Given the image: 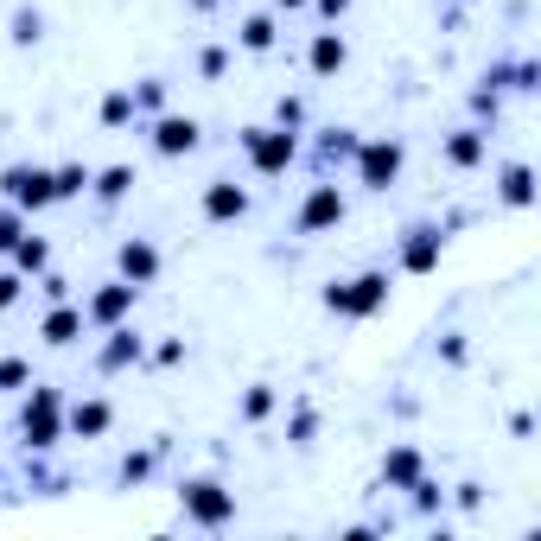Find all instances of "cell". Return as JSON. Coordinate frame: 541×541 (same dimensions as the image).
<instances>
[{
    "label": "cell",
    "mask_w": 541,
    "mask_h": 541,
    "mask_svg": "<svg viewBox=\"0 0 541 541\" xmlns=\"http://www.w3.org/2000/svg\"><path fill=\"white\" fill-rule=\"evenodd\" d=\"M198 64H204V77H223V64H230V51H223V45H211V51H204Z\"/></svg>",
    "instance_id": "cell-31"
},
{
    "label": "cell",
    "mask_w": 541,
    "mask_h": 541,
    "mask_svg": "<svg viewBox=\"0 0 541 541\" xmlns=\"http://www.w3.org/2000/svg\"><path fill=\"white\" fill-rule=\"evenodd\" d=\"M128 96H134V102H141V109H160V102H166V83H160V77H147V83H141V90H128Z\"/></svg>",
    "instance_id": "cell-28"
},
{
    "label": "cell",
    "mask_w": 541,
    "mask_h": 541,
    "mask_svg": "<svg viewBox=\"0 0 541 541\" xmlns=\"http://www.w3.org/2000/svg\"><path fill=\"white\" fill-rule=\"evenodd\" d=\"M433 261H440V236H433V230H414V242L401 249V268H408V274H427Z\"/></svg>",
    "instance_id": "cell-14"
},
{
    "label": "cell",
    "mask_w": 541,
    "mask_h": 541,
    "mask_svg": "<svg viewBox=\"0 0 541 541\" xmlns=\"http://www.w3.org/2000/svg\"><path fill=\"white\" fill-rule=\"evenodd\" d=\"M71 433H83V440L109 433V401H77V408H71Z\"/></svg>",
    "instance_id": "cell-15"
},
{
    "label": "cell",
    "mask_w": 541,
    "mask_h": 541,
    "mask_svg": "<svg viewBox=\"0 0 541 541\" xmlns=\"http://www.w3.org/2000/svg\"><path fill=\"white\" fill-rule=\"evenodd\" d=\"M344 58H351V45L338 39V32H319L306 51V64H312V77H331V71H344Z\"/></svg>",
    "instance_id": "cell-12"
},
{
    "label": "cell",
    "mask_w": 541,
    "mask_h": 541,
    "mask_svg": "<svg viewBox=\"0 0 541 541\" xmlns=\"http://www.w3.org/2000/svg\"><path fill=\"white\" fill-rule=\"evenodd\" d=\"M351 160H357V179L370 191H389L401 179V141H370V147H357Z\"/></svg>",
    "instance_id": "cell-4"
},
{
    "label": "cell",
    "mask_w": 541,
    "mask_h": 541,
    "mask_svg": "<svg viewBox=\"0 0 541 541\" xmlns=\"http://www.w3.org/2000/svg\"><path fill=\"white\" fill-rule=\"evenodd\" d=\"M32 370H26V363L20 357H0V389H20V382H26Z\"/></svg>",
    "instance_id": "cell-29"
},
{
    "label": "cell",
    "mask_w": 541,
    "mask_h": 541,
    "mask_svg": "<svg viewBox=\"0 0 541 541\" xmlns=\"http://www.w3.org/2000/svg\"><path fill=\"white\" fill-rule=\"evenodd\" d=\"M83 325H90V319H83L77 306H58V312H45V344H77V338H83Z\"/></svg>",
    "instance_id": "cell-13"
},
{
    "label": "cell",
    "mask_w": 541,
    "mask_h": 541,
    "mask_svg": "<svg viewBox=\"0 0 541 541\" xmlns=\"http://www.w3.org/2000/svg\"><path fill=\"white\" fill-rule=\"evenodd\" d=\"M382 478H389V484H414V478H421V452H408V446L389 452V459H382Z\"/></svg>",
    "instance_id": "cell-16"
},
{
    "label": "cell",
    "mask_w": 541,
    "mask_h": 541,
    "mask_svg": "<svg viewBox=\"0 0 541 541\" xmlns=\"http://www.w3.org/2000/svg\"><path fill=\"white\" fill-rule=\"evenodd\" d=\"M26 236V217L20 211H0V255H13V242Z\"/></svg>",
    "instance_id": "cell-25"
},
{
    "label": "cell",
    "mask_w": 541,
    "mask_h": 541,
    "mask_svg": "<svg viewBox=\"0 0 541 541\" xmlns=\"http://www.w3.org/2000/svg\"><path fill=\"white\" fill-rule=\"evenodd\" d=\"M446 160H452V166H478V160H484V134H471V128L452 134V141H446Z\"/></svg>",
    "instance_id": "cell-17"
},
{
    "label": "cell",
    "mask_w": 541,
    "mask_h": 541,
    "mask_svg": "<svg viewBox=\"0 0 541 541\" xmlns=\"http://www.w3.org/2000/svg\"><path fill=\"white\" fill-rule=\"evenodd\" d=\"M331 223H344V191L338 185H312V198L300 204V230H331Z\"/></svg>",
    "instance_id": "cell-7"
},
{
    "label": "cell",
    "mask_w": 541,
    "mask_h": 541,
    "mask_svg": "<svg viewBox=\"0 0 541 541\" xmlns=\"http://www.w3.org/2000/svg\"><path fill=\"white\" fill-rule=\"evenodd\" d=\"M357 147H363V141H357L351 128H331V141H325V153H331V160H351Z\"/></svg>",
    "instance_id": "cell-27"
},
{
    "label": "cell",
    "mask_w": 541,
    "mask_h": 541,
    "mask_svg": "<svg viewBox=\"0 0 541 541\" xmlns=\"http://www.w3.org/2000/svg\"><path fill=\"white\" fill-rule=\"evenodd\" d=\"M344 7H351V0H319V13H325V20H338Z\"/></svg>",
    "instance_id": "cell-34"
},
{
    "label": "cell",
    "mask_w": 541,
    "mask_h": 541,
    "mask_svg": "<svg viewBox=\"0 0 541 541\" xmlns=\"http://www.w3.org/2000/svg\"><path fill=\"white\" fill-rule=\"evenodd\" d=\"M0 191L13 198V211H45V204H58V185H51L45 166H7L0 172Z\"/></svg>",
    "instance_id": "cell-2"
},
{
    "label": "cell",
    "mask_w": 541,
    "mask_h": 541,
    "mask_svg": "<svg viewBox=\"0 0 541 541\" xmlns=\"http://www.w3.org/2000/svg\"><path fill=\"white\" fill-rule=\"evenodd\" d=\"M268 408H274V389H268V382H255V389L242 395V414H249V421H261Z\"/></svg>",
    "instance_id": "cell-26"
},
{
    "label": "cell",
    "mask_w": 541,
    "mask_h": 541,
    "mask_svg": "<svg viewBox=\"0 0 541 541\" xmlns=\"http://www.w3.org/2000/svg\"><path fill=\"white\" fill-rule=\"evenodd\" d=\"M134 293H141V287H134V281H115V287H102V293H96V300H90V306H83V319H90V325H121V312H128V306H134Z\"/></svg>",
    "instance_id": "cell-10"
},
{
    "label": "cell",
    "mask_w": 541,
    "mask_h": 541,
    "mask_svg": "<svg viewBox=\"0 0 541 541\" xmlns=\"http://www.w3.org/2000/svg\"><path fill=\"white\" fill-rule=\"evenodd\" d=\"M102 121H109V128H121V121H134V96H128V90H115L109 102H102Z\"/></svg>",
    "instance_id": "cell-24"
},
{
    "label": "cell",
    "mask_w": 541,
    "mask_h": 541,
    "mask_svg": "<svg viewBox=\"0 0 541 541\" xmlns=\"http://www.w3.org/2000/svg\"><path fill=\"white\" fill-rule=\"evenodd\" d=\"M20 300V274H0V306H13Z\"/></svg>",
    "instance_id": "cell-33"
},
{
    "label": "cell",
    "mask_w": 541,
    "mask_h": 541,
    "mask_svg": "<svg viewBox=\"0 0 541 541\" xmlns=\"http://www.w3.org/2000/svg\"><path fill=\"white\" fill-rule=\"evenodd\" d=\"M58 389H32V401H26V440L32 446H51L58 440Z\"/></svg>",
    "instance_id": "cell-6"
},
{
    "label": "cell",
    "mask_w": 541,
    "mask_h": 541,
    "mask_svg": "<svg viewBox=\"0 0 541 541\" xmlns=\"http://www.w3.org/2000/svg\"><path fill=\"white\" fill-rule=\"evenodd\" d=\"M274 7H287V13H293V7H306V0H274Z\"/></svg>",
    "instance_id": "cell-35"
},
{
    "label": "cell",
    "mask_w": 541,
    "mask_h": 541,
    "mask_svg": "<svg viewBox=\"0 0 541 541\" xmlns=\"http://www.w3.org/2000/svg\"><path fill=\"white\" fill-rule=\"evenodd\" d=\"M242 147H249L255 172H287L293 166V134L287 128H249V134H242Z\"/></svg>",
    "instance_id": "cell-5"
},
{
    "label": "cell",
    "mask_w": 541,
    "mask_h": 541,
    "mask_svg": "<svg viewBox=\"0 0 541 541\" xmlns=\"http://www.w3.org/2000/svg\"><path fill=\"white\" fill-rule=\"evenodd\" d=\"M179 497H185V516H191V522H204V529H217V522H230V516H236V497L223 491V484H211V478H191Z\"/></svg>",
    "instance_id": "cell-3"
},
{
    "label": "cell",
    "mask_w": 541,
    "mask_h": 541,
    "mask_svg": "<svg viewBox=\"0 0 541 541\" xmlns=\"http://www.w3.org/2000/svg\"><path fill=\"white\" fill-rule=\"evenodd\" d=\"M147 465H153V459H147V452H134V459H128V465H121V478H128V484H134V478H147Z\"/></svg>",
    "instance_id": "cell-32"
},
{
    "label": "cell",
    "mask_w": 541,
    "mask_h": 541,
    "mask_svg": "<svg viewBox=\"0 0 541 541\" xmlns=\"http://www.w3.org/2000/svg\"><path fill=\"white\" fill-rule=\"evenodd\" d=\"M503 198H510V204H529V198H535L529 166H510V172H503Z\"/></svg>",
    "instance_id": "cell-23"
},
{
    "label": "cell",
    "mask_w": 541,
    "mask_h": 541,
    "mask_svg": "<svg viewBox=\"0 0 541 541\" xmlns=\"http://www.w3.org/2000/svg\"><path fill=\"white\" fill-rule=\"evenodd\" d=\"M198 7H211V0H198Z\"/></svg>",
    "instance_id": "cell-36"
},
{
    "label": "cell",
    "mask_w": 541,
    "mask_h": 541,
    "mask_svg": "<svg viewBox=\"0 0 541 541\" xmlns=\"http://www.w3.org/2000/svg\"><path fill=\"white\" fill-rule=\"evenodd\" d=\"M121 363H141V338L134 331H115V344L102 351V370H121Z\"/></svg>",
    "instance_id": "cell-19"
},
{
    "label": "cell",
    "mask_w": 541,
    "mask_h": 541,
    "mask_svg": "<svg viewBox=\"0 0 541 541\" xmlns=\"http://www.w3.org/2000/svg\"><path fill=\"white\" fill-rule=\"evenodd\" d=\"M153 147H160L166 160H179V153L198 147V121H191V115H160V121H153Z\"/></svg>",
    "instance_id": "cell-9"
},
{
    "label": "cell",
    "mask_w": 541,
    "mask_h": 541,
    "mask_svg": "<svg viewBox=\"0 0 541 541\" xmlns=\"http://www.w3.org/2000/svg\"><path fill=\"white\" fill-rule=\"evenodd\" d=\"M242 45H249V51H268V45H274V20H268V13L242 20Z\"/></svg>",
    "instance_id": "cell-22"
},
{
    "label": "cell",
    "mask_w": 541,
    "mask_h": 541,
    "mask_svg": "<svg viewBox=\"0 0 541 541\" xmlns=\"http://www.w3.org/2000/svg\"><path fill=\"white\" fill-rule=\"evenodd\" d=\"M134 191V166H109V172H96V198H128Z\"/></svg>",
    "instance_id": "cell-20"
},
{
    "label": "cell",
    "mask_w": 541,
    "mask_h": 541,
    "mask_svg": "<svg viewBox=\"0 0 541 541\" xmlns=\"http://www.w3.org/2000/svg\"><path fill=\"white\" fill-rule=\"evenodd\" d=\"M121 274H128L134 287H147L153 274H160V249H153V242H141V236L121 242Z\"/></svg>",
    "instance_id": "cell-11"
},
{
    "label": "cell",
    "mask_w": 541,
    "mask_h": 541,
    "mask_svg": "<svg viewBox=\"0 0 541 541\" xmlns=\"http://www.w3.org/2000/svg\"><path fill=\"white\" fill-rule=\"evenodd\" d=\"M382 300H389V274H357V281H344V287H325V306L338 312V319H370Z\"/></svg>",
    "instance_id": "cell-1"
},
{
    "label": "cell",
    "mask_w": 541,
    "mask_h": 541,
    "mask_svg": "<svg viewBox=\"0 0 541 541\" xmlns=\"http://www.w3.org/2000/svg\"><path fill=\"white\" fill-rule=\"evenodd\" d=\"M45 261H51V249H45L39 236H20V242H13V268H20V274H39Z\"/></svg>",
    "instance_id": "cell-18"
},
{
    "label": "cell",
    "mask_w": 541,
    "mask_h": 541,
    "mask_svg": "<svg viewBox=\"0 0 541 541\" xmlns=\"http://www.w3.org/2000/svg\"><path fill=\"white\" fill-rule=\"evenodd\" d=\"M242 211H249V191H242L236 179H211V185H204V217H211V223H236Z\"/></svg>",
    "instance_id": "cell-8"
},
{
    "label": "cell",
    "mask_w": 541,
    "mask_h": 541,
    "mask_svg": "<svg viewBox=\"0 0 541 541\" xmlns=\"http://www.w3.org/2000/svg\"><path fill=\"white\" fill-rule=\"evenodd\" d=\"M51 185H58V198H77V191H90V166H58Z\"/></svg>",
    "instance_id": "cell-21"
},
{
    "label": "cell",
    "mask_w": 541,
    "mask_h": 541,
    "mask_svg": "<svg viewBox=\"0 0 541 541\" xmlns=\"http://www.w3.org/2000/svg\"><path fill=\"white\" fill-rule=\"evenodd\" d=\"M13 39H20V45L39 39V13H20V20H13Z\"/></svg>",
    "instance_id": "cell-30"
}]
</instances>
